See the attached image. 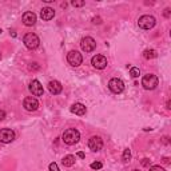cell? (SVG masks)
Masks as SVG:
<instances>
[{
	"instance_id": "cell-1",
	"label": "cell",
	"mask_w": 171,
	"mask_h": 171,
	"mask_svg": "<svg viewBox=\"0 0 171 171\" xmlns=\"http://www.w3.org/2000/svg\"><path fill=\"white\" fill-rule=\"evenodd\" d=\"M61 139L68 146H72L75 143H78L79 139H80V132L76 130V128H68V130H66L63 132V136H61Z\"/></svg>"
},
{
	"instance_id": "cell-2",
	"label": "cell",
	"mask_w": 171,
	"mask_h": 171,
	"mask_svg": "<svg viewBox=\"0 0 171 171\" xmlns=\"http://www.w3.org/2000/svg\"><path fill=\"white\" fill-rule=\"evenodd\" d=\"M155 24H156V20H155V17L151 15H143L138 20V26H139L142 30H151Z\"/></svg>"
},
{
	"instance_id": "cell-3",
	"label": "cell",
	"mask_w": 171,
	"mask_h": 171,
	"mask_svg": "<svg viewBox=\"0 0 171 171\" xmlns=\"http://www.w3.org/2000/svg\"><path fill=\"white\" fill-rule=\"evenodd\" d=\"M23 42H24V46L27 47L28 50H35V48L39 47L40 39L35 34H27L24 36V39H23Z\"/></svg>"
},
{
	"instance_id": "cell-4",
	"label": "cell",
	"mask_w": 171,
	"mask_h": 171,
	"mask_svg": "<svg viewBox=\"0 0 171 171\" xmlns=\"http://www.w3.org/2000/svg\"><path fill=\"white\" fill-rule=\"evenodd\" d=\"M142 86L146 90H154L156 86H158V78L153 74H147L142 78Z\"/></svg>"
},
{
	"instance_id": "cell-5",
	"label": "cell",
	"mask_w": 171,
	"mask_h": 171,
	"mask_svg": "<svg viewBox=\"0 0 171 171\" xmlns=\"http://www.w3.org/2000/svg\"><path fill=\"white\" fill-rule=\"evenodd\" d=\"M67 61L72 67H79L83 63V56L78 51H70L67 55Z\"/></svg>"
},
{
	"instance_id": "cell-6",
	"label": "cell",
	"mask_w": 171,
	"mask_h": 171,
	"mask_svg": "<svg viewBox=\"0 0 171 171\" xmlns=\"http://www.w3.org/2000/svg\"><path fill=\"white\" fill-rule=\"evenodd\" d=\"M108 88H110L114 94H120V92H123V90H125V83L118 78H112L110 82H108Z\"/></svg>"
},
{
	"instance_id": "cell-7",
	"label": "cell",
	"mask_w": 171,
	"mask_h": 171,
	"mask_svg": "<svg viewBox=\"0 0 171 171\" xmlns=\"http://www.w3.org/2000/svg\"><path fill=\"white\" fill-rule=\"evenodd\" d=\"M80 47H82V50L84 52H92L95 50V47H96V42L91 36H86L80 42Z\"/></svg>"
},
{
	"instance_id": "cell-8",
	"label": "cell",
	"mask_w": 171,
	"mask_h": 171,
	"mask_svg": "<svg viewBox=\"0 0 171 171\" xmlns=\"http://www.w3.org/2000/svg\"><path fill=\"white\" fill-rule=\"evenodd\" d=\"M15 139V132L11 128H2L0 130V142L2 143H11Z\"/></svg>"
},
{
	"instance_id": "cell-9",
	"label": "cell",
	"mask_w": 171,
	"mask_h": 171,
	"mask_svg": "<svg viewBox=\"0 0 171 171\" xmlns=\"http://www.w3.org/2000/svg\"><path fill=\"white\" fill-rule=\"evenodd\" d=\"M23 106H24V108L27 111H36L37 108H39V102H37L36 98H32V96H28L24 99V102H23Z\"/></svg>"
},
{
	"instance_id": "cell-10",
	"label": "cell",
	"mask_w": 171,
	"mask_h": 171,
	"mask_svg": "<svg viewBox=\"0 0 171 171\" xmlns=\"http://www.w3.org/2000/svg\"><path fill=\"white\" fill-rule=\"evenodd\" d=\"M91 64L95 68L103 70L107 67V59H106V56H103V55H95L91 59Z\"/></svg>"
},
{
	"instance_id": "cell-11",
	"label": "cell",
	"mask_w": 171,
	"mask_h": 171,
	"mask_svg": "<svg viewBox=\"0 0 171 171\" xmlns=\"http://www.w3.org/2000/svg\"><path fill=\"white\" fill-rule=\"evenodd\" d=\"M30 91L32 95H35V96H42L43 94H44V90H43V86L40 84L39 80H32L30 83Z\"/></svg>"
},
{
	"instance_id": "cell-12",
	"label": "cell",
	"mask_w": 171,
	"mask_h": 171,
	"mask_svg": "<svg viewBox=\"0 0 171 171\" xmlns=\"http://www.w3.org/2000/svg\"><path fill=\"white\" fill-rule=\"evenodd\" d=\"M102 147H103L102 138H99V136L90 138V140H88V149L91 150V151H99V150H102Z\"/></svg>"
},
{
	"instance_id": "cell-13",
	"label": "cell",
	"mask_w": 171,
	"mask_h": 171,
	"mask_svg": "<svg viewBox=\"0 0 171 171\" xmlns=\"http://www.w3.org/2000/svg\"><path fill=\"white\" fill-rule=\"evenodd\" d=\"M22 20H23V23H24V26L32 27V26H35V23H36V15H35L34 12H31V11L24 12V15H23V17H22Z\"/></svg>"
},
{
	"instance_id": "cell-14",
	"label": "cell",
	"mask_w": 171,
	"mask_h": 171,
	"mask_svg": "<svg viewBox=\"0 0 171 171\" xmlns=\"http://www.w3.org/2000/svg\"><path fill=\"white\" fill-rule=\"evenodd\" d=\"M70 111L72 112V114H75V115L83 116V115H86V112H87V108H86V106H84V104H82V103H75V104L71 106Z\"/></svg>"
},
{
	"instance_id": "cell-15",
	"label": "cell",
	"mask_w": 171,
	"mask_h": 171,
	"mask_svg": "<svg viewBox=\"0 0 171 171\" xmlns=\"http://www.w3.org/2000/svg\"><path fill=\"white\" fill-rule=\"evenodd\" d=\"M48 90L51 94L54 95H58L61 92V90H63V87H61L60 82H58V80H51V82L48 83Z\"/></svg>"
},
{
	"instance_id": "cell-16",
	"label": "cell",
	"mask_w": 171,
	"mask_h": 171,
	"mask_svg": "<svg viewBox=\"0 0 171 171\" xmlns=\"http://www.w3.org/2000/svg\"><path fill=\"white\" fill-rule=\"evenodd\" d=\"M54 16H55V11L51 7H44L40 11V17L43 20H51Z\"/></svg>"
},
{
	"instance_id": "cell-17",
	"label": "cell",
	"mask_w": 171,
	"mask_h": 171,
	"mask_svg": "<svg viewBox=\"0 0 171 171\" xmlns=\"http://www.w3.org/2000/svg\"><path fill=\"white\" fill-rule=\"evenodd\" d=\"M61 163H63L64 167H71V166L75 164V156L74 155H66L63 160H61Z\"/></svg>"
},
{
	"instance_id": "cell-18",
	"label": "cell",
	"mask_w": 171,
	"mask_h": 171,
	"mask_svg": "<svg viewBox=\"0 0 171 171\" xmlns=\"http://www.w3.org/2000/svg\"><path fill=\"white\" fill-rule=\"evenodd\" d=\"M143 58L150 60V59H155L156 58V51L155 50H146L143 52Z\"/></svg>"
},
{
	"instance_id": "cell-19",
	"label": "cell",
	"mask_w": 171,
	"mask_h": 171,
	"mask_svg": "<svg viewBox=\"0 0 171 171\" xmlns=\"http://www.w3.org/2000/svg\"><path fill=\"white\" fill-rule=\"evenodd\" d=\"M130 75L132 78H138L140 75V70L138 68V67H131L130 68Z\"/></svg>"
},
{
	"instance_id": "cell-20",
	"label": "cell",
	"mask_w": 171,
	"mask_h": 171,
	"mask_svg": "<svg viewBox=\"0 0 171 171\" xmlns=\"http://www.w3.org/2000/svg\"><path fill=\"white\" fill-rule=\"evenodd\" d=\"M130 159H131V151L128 149H126L125 153H123V160H125V162H128Z\"/></svg>"
},
{
	"instance_id": "cell-21",
	"label": "cell",
	"mask_w": 171,
	"mask_h": 171,
	"mask_svg": "<svg viewBox=\"0 0 171 171\" xmlns=\"http://www.w3.org/2000/svg\"><path fill=\"white\" fill-rule=\"evenodd\" d=\"M71 4H72L74 7H83L86 4V2H83V0H82V2H79V0H74V2H71Z\"/></svg>"
},
{
	"instance_id": "cell-22",
	"label": "cell",
	"mask_w": 171,
	"mask_h": 171,
	"mask_svg": "<svg viewBox=\"0 0 171 171\" xmlns=\"http://www.w3.org/2000/svg\"><path fill=\"white\" fill-rule=\"evenodd\" d=\"M28 68H30L31 71H39V70H40V66L37 64V63H31Z\"/></svg>"
},
{
	"instance_id": "cell-23",
	"label": "cell",
	"mask_w": 171,
	"mask_h": 171,
	"mask_svg": "<svg viewBox=\"0 0 171 171\" xmlns=\"http://www.w3.org/2000/svg\"><path fill=\"white\" fill-rule=\"evenodd\" d=\"M103 167V164L100 163V162H94V163H91V169H94V170H99V169H102Z\"/></svg>"
},
{
	"instance_id": "cell-24",
	"label": "cell",
	"mask_w": 171,
	"mask_h": 171,
	"mask_svg": "<svg viewBox=\"0 0 171 171\" xmlns=\"http://www.w3.org/2000/svg\"><path fill=\"white\" fill-rule=\"evenodd\" d=\"M50 171H60V170L58 167V164L55 162H52V163H50Z\"/></svg>"
},
{
	"instance_id": "cell-25",
	"label": "cell",
	"mask_w": 171,
	"mask_h": 171,
	"mask_svg": "<svg viewBox=\"0 0 171 171\" xmlns=\"http://www.w3.org/2000/svg\"><path fill=\"white\" fill-rule=\"evenodd\" d=\"M150 171H166V170L163 167H160V166H151Z\"/></svg>"
},
{
	"instance_id": "cell-26",
	"label": "cell",
	"mask_w": 171,
	"mask_h": 171,
	"mask_svg": "<svg viewBox=\"0 0 171 171\" xmlns=\"http://www.w3.org/2000/svg\"><path fill=\"white\" fill-rule=\"evenodd\" d=\"M92 23H94V24H102V17L95 16V17L92 19Z\"/></svg>"
},
{
	"instance_id": "cell-27",
	"label": "cell",
	"mask_w": 171,
	"mask_h": 171,
	"mask_svg": "<svg viewBox=\"0 0 171 171\" xmlns=\"http://www.w3.org/2000/svg\"><path fill=\"white\" fill-rule=\"evenodd\" d=\"M163 15H164L166 17H170V16H171V12H170V8H166V9H164V12H163Z\"/></svg>"
},
{
	"instance_id": "cell-28",
	"label": "cell",
	"mask_w": 171,
	"mask_h": 171,
	"mask_svg": "<svg viewBox=\"0 0 171 171\" xmlns=\"http://www.w3.org/2000/svg\"><path fill=\"white\" fill-rule=\"evenodd\" d=\"M6 119V112H4L3 110H0V122Z\"/></svg>"
},
{
	"instance_id": "cell-29",
	"label": "cell",
	"mask_w": 171,
	"mask_h": 171,
	"mask_svg": "<svg viewBox=\"0 0 171 171\" xmlns=\"http://www.w3.org/2000/svg\"><path fill=\"white\" fill-rule=\"evenodd\" d=\"M142 164H143V166H146V167H147V166H149V164H150V162H149V159H147V158H144L143 160H142Z\"/></svg>"
},
{
	"instance_id": "cell-30",
	"label": "cell",
	"mask_w": 171,
	"mask_h": 171,
	"mask_svg": "<svg viewBox=\"0 0 171 171\" xmlns=\"http://www.w3.org/2000/svg\"><path fill=\"white\" fill-rule=\"evenodd\" d=\"M78 156H79V158H84V153H82V151H79V153H78Z\"/></svg>"
},
{
	"instance_id": "cell-31",
	"label": "cell",
	"mask_w": 171,
	"mask_h": 171,
	"mask_svg": "<svg viewBox=\"0 0 171 171\" xmlns=\"http://www.w3.org/2000/svg\"><path fill=\"white\" fill-rule=\"evenodd\" d=\"M163 163L169 164V163H170V159H169V158H163Z\"/></svg>"
},
{
	"instance_id": "cell-32",
	"label": "cell",
	"mask_w": 171,
	"mask_h": 171,
	"mask_svg": "<svg viewBox=\"0 0 171 171\" xmlns=\"http://www.w3.org/2000/svg\"><path fill=\"white\" fill-rule=\"evenodd\" d=\"M132 171H139V170H132Z\"/></svg>"
},
{
	"instance_id": "cell-33",
	"label": "cell",
	"mask_w": 171,
	"mask_h": 171,
	"mask_svg": "<svg viewBox=\"0 0 171 171\" xmlns=\"http://www.w3.org/2000/svg\"><path fill=\"white\" fill-rule=\"evenodd\" d=\"M0 59H2V55H0Z\"/></svg>"
},
{
	"instance_id": "cell-34",
	"label": "cell",
	"mask_w": 171,
	"mask_h": 171,
	"mask_svg": "<svg viewBox=\"0 0 171 171\" xmlns=\"http://www.w3.org/2000/svg\"><path fill=\"white\" fill-rule=\"evenodd\" d=\"M0 34H2V30H0Z\"/></svg>"
}]
</instances>
